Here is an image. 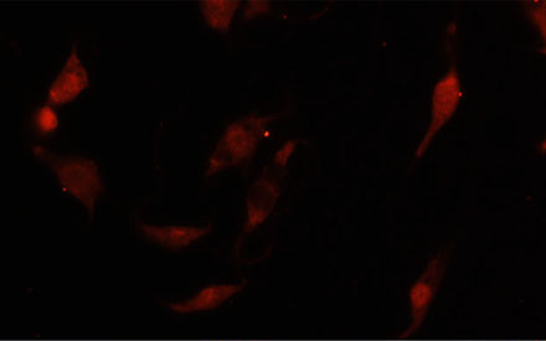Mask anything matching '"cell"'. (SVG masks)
Masks as SVG:
<instances>
[{
  "instance_id": "obj_2",
  "label": "cell",
  "mask_w": 546,
  "mask_h": 341,
  "mask_svg": "<svg viewBox=\"0 0 546 341\" xmlns=\"http://www.w3.org/2000/svg\"><path fill=\"white\" fill-rule=\"evenodd\" d=\"M269 120L267 117L247 116L231 124L210 157L208 175L249 159L259 146Z\"/></svg>"
},
{
  "instance_id": "obj_10",
  "label": "cell",
  "mask_w": 546,
  "mask_h": 341,
  "mask_svg": "<svg viewBox=\"0 0 546 341\" xmlns=\"http://www.w3.org/2000/svg\"><path fill=\"white\" fill-rule=\"evenodd\" d=\"M35 122L39 131L45 134L54 132L59 126V118L56 116L53 108L49 106L40 108V110L36 112Z\"/></svg>"
},
{
  "instance_id": "obj_4",
  "label": "cell",
  "mask_w": 546,
  "mask_h": 341,
  "mask_svg": "<svg viewBox=\"0 0 546 341\" xmlns=\"http://www.w3.org/2000/svg\"><path fill=\"white\" fill-rule=\"evenodd\" d=\"M87 87H89V74L74 44L63 69L50 87L48 101L55 106L65 105L79 97Z\"/></svg>"
},
{
  "instance_id": "obj_5",
  "label": "cell",
  "mask_w": 546,
  "mask_h": 341,
  "mask_svg": "<svg viewBox=\"0 0 546 341\" xmlns=\"http://www.w3.org/2000/svg\"><path fill=\"white\" fill-rule=\"evenodd\" d=\"M246 286V282L210 284L195 294L192 298L185 301L173 302L169 304V309L179 314H189L194 312H206L218 308L221 304L229 301L230 298L240 293Z\"/></svg>"
},
{
  "instance_id": "obj_9",
  "label": "cell",
  "mask_w": 546,
  "mask_h": 341,
  "mask_svg": "<svg viewBox=\"0 0 546 341\" xmlns=\"http://www.w3.org/2000/svg\"><path fill=\"white\" fill-rule=\"evenodd\" d=\"M239 2H223V0H210L200 3L206 23L210 28L226 33L231 27Z\"/></svg>"
},
{
  "instance_id": "obj_6",
  "label": "cell",
  "mask_w": 546,
  "mask_h": 341,
  "mask_svg": "<svg viewBox=\"0 0 546 341\" xmlns=\"http://www.w3.org/2000/svg\"><path fill=\"white\" fill-rule=\"evenodd\" d=\"M143 235L148 240L154 242L168 250L177 251L180 248L188 247L194 244L195 241L209 234L211 225L204 227L194 226H157L141 224Z\"/></svg>"
},
{
  "instance_id": "obj_7",
  "label": "cell",
  "mask_w": 546,
  "mask_h": 341,
  "mask_svg": "<svg viewBox=\"0 0 546 341\" xmlns=\"http://www.w3.org/2000/svg\"><path fill=\"white\" fill-rule=\"evenodd\" d=\"M461 96L462 92L460 84H458L457 76L455 75V72H451V74L447 75L436 87L434 96V118H432L430 131L427 133L424 143H421L417 155H421L422 152L425 151L430 138L434 136L437 129L451 117Z\"/></svg>"
},
{
  "instance_id": "obj_1",
  "label": "cell",
  "mask_w": 546,
  "mask_h": 341,
  "mask_svg": "<svg viewBox=\"0 0 546 341\" xmlns=\"http://www.w3.org/2000/svg\"><path fill=\"white\" fill-rule=\"evenodd\" d=\"M36 158L53 170L66 194L85 206L90 216L103 190L99 168L94 160L81 157L61 158L40 146L32 149Z\"/></svg>"
},
{
  "instance_id": "obj_3",
  "label": "cell",
  "mask_w": 546,
  "mask_h": 341,
  "mask_svg": "<svg viewBox=\"0 0 546 341\" xmlns=\"http://www.w3.org/2000/svg\"><path fill=\"white\" fill-rule=\"evenodd\" d=\"M450 251L442 250L434 260L429 263L426 271L417 279L410 292L411 323L400 338L411 337L424 323L427 312L440 287L441 279L444 277Z\"/></svg>"
},
{
  "instance_id": "obj_11",
  "label": "cell",
  "mask_w": 546,
  "mask_h": 341,
  "mask_svg": "<svg viewBox=\"0 0 546 341\" xmlns=\"http://www.w3.org/2000/svg\"><path fill=\"white\" fill-rule=\"evenodd\" d=\"M267 2H250L246 7V19L255 18L257 15L264 14L269 10Z\"/></svg>"
},
{
  "instance_id": "obj_12",
  "label": "cell",
  "mask_w": 546,
  "mask_h": 341,
  "mask_svg": "<svg viewBox=\"0 0 546 341\" xmlns=\"http://www.w3.org/2000/svg\"><path fill=\"white\" fill-rule=\"evenodd\" d=\"M296 144L292 142H288L283 146L281 151H278L276 154L275 160L277 164L285 165L287 162V159L290 158L291 153L293 152V149H295Z\"/></svg>"
},
{
  "instance_id": "obj_8",
  "label": "cell",
  "mask_w": 546,
  "mask_h": 341,
  "mask_svg": "<svg viewBox=\"0 0 546 341\" xmlns=\"http://www.w3.org/2000/svg\"><path fill=\"white\" fill-rule=\"evenodd\" d=\"M276 185L267 178L257 182L247 198V220L244 227L245 234L256 229L271 214L277 199Z\"/></svg>"
}]
</instances>
